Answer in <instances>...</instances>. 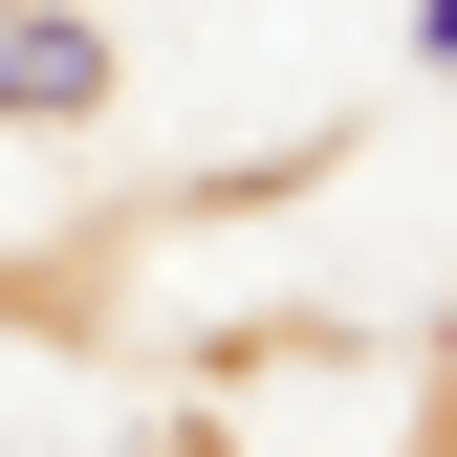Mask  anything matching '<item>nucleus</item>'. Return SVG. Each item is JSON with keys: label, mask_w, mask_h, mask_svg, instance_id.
I'll return each instance as SVG.
<instances>
[{"label": "nucleus", "mask_w": 457, "mask_h": 457, "mask_svg": "<svg viewBox=\"0 0 457 457\" xmlns=\"http://www.w3.org/2000/svg\"><path fill=\"white\" fill-rule=\"evenodd\" d=\"M0 109H109V22H66V0H0Z\"/></svg>", "instance_id": "f257e3e1"}, {"label": "nucleus", "mask_w": 457, "mask_h": 457, "mask_svg": "<svg viewBox=\"0 0 457 457\" xmlns=\"http://www.w3.org/2000/svg\"><path fill=\"white\" fill-rule=\"evenodd\" d=\"M414 66H457V0H414Z\"/></svg>", "instance_id": "f03ea898"}]
</instances>
